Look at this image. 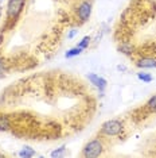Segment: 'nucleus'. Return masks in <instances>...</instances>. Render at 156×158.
Returning a JSON list of instances; mask_svg holds the SVG:
<instances>
[{"label":"nucleus","instance_id":"nucleus-11","mask_svg":"<svg viewBox=\"0 0 156 158\" xmlns=\"http://www.w3.org/2000/svg\"><path fill=\"white\" fill-rule=\"evenodd\" d=\"M90 41H92V38L89 37V35H86V37H84L82 39H81L80 42L77 44V46L78 48H81L82 50H85V49H88L89 48V45H90Z\"/></svg>","mask_w":156,"mask_h":158},{"label":"nucleus","instance_id":"nucleus-9","mask_svg":"<svg viewBox=\"0 0 156 158\" xmlns=\"http://www.w3.org/2000/svg\"><path fill=\"white\" fill-rule=\"evenodd\" d=\"M82 52H84V50L81 48H78V46H76V48H72V49H69L65 53V58H73V57H77V56H80Z\"/></svg>","mask_w":156,"mask_h":158},{"label":"nucleus","instance_id":"nucleus-17","mask_svg":"<svg viewBox=\"0 0 156 158\" xmlns=\"http://www.w3.org/2000/svg\"><path fill=\"white\" fill-rule=\"evenodd\" d=\"M2 157H4V154H3V153H0V158H2Z\"/></svg>","mask_w":156,"mask_h":158},{"label":"nucleus","instance_id":"nucleus-5","mask_svg":"<svg viewBox=\"0 0 156 158\" xmlns=\"http://www.w3.org/2000/svg\"><path fill=\"white\" fill-rule=\"evenodd\" d=\"M88 80H89L100 92H104L106 89V85H108V81H106L104 77L98 76V74H96V73H89L88 74Z\"/></svg>","mask_w":156,"mask_h":158},{"label":"nucleus","instance_id":"nucleus-3","mask_svg":"<svg viewBox=\"0 0 156 158\" xmlns=\"http://www.w3.org/2000/svg\"><path fill=\"white\" fill-rule=\"evenodd\" d=\"M26 4V0H8V4H7V22H14L16 20L19 15L23 11V7Z\"/></svg>","mask_w":156,"mask_h":158},{"label":"nucleus","instance_id":"nucleus-12","mask_svg":"<svg viewBox=\"0 0 156 158\" xmlns=\"http://www.w3.org/2000/svg\"><path fill=\"white\" fill-rule=\"evenodd\" d=\"M65 150H66V145L59 146L58 149L53 150V152L50 153V157H53V158H55V157H63V153H65Z\"/></svg>","mask_w":156,"mask_h":158},{"label":"nucleus","instance_id":"nucleus-16","mask_svg":"<svg viewBox=\"0 0 156 158\" xmlns=\"http://www.w3.org/2000/svg\"><path fill=\"white\" fill-rule=\"evenodd\" d=\"M117 69H119V70H125V66H121V65H119V66H117Z\"/></svg>","mask_w":156,"mask_h":158},{"label":"nucleus","instance_id":"nucleus-6","mask_svg":"<svg viewBox=\"0 0 156 158\" xmlns=\"http://www.w3.org/2000/svg\"><path fill=\"white\" fill-rule=\"evenodd\" d=\"M136 66L140 69H154L156 68V57H141L136 61Z\"/></svg>","mask_w":156,"mask_h":158},{"label":"nucleus","instance_id":"nucleus-14","mask_svg":"<svg viewBox=\"0 0 156 158\" xmlns=\"http://www.w3.org/2000/svg\"><path fill=\"white\" fill-rule=\"evenodd\" d=\"M6 73H7L6 65H4V62L0 60V78H4L6 77Z\"/></svg>","mask_w":156,"mask_h":158},{"label":"nucleus","instance_id":"nucleus-2","mask_svg":"<svg viewBox=\"0 0 156 158\" xmlns=\"http://www.w3.org/2000/svg\"><path fill=\"white\" fill-rule=\"evenodd\" d=\"M124 131V124L119 119H109L101 124L100 134L104 136H119Z\"/></svg>","mask_w":156,"mask_h":158},{"label":"nucleus","instance_id":"nucleus-7","mask_svg":"<svg viewBox=\"0 0 156 158\" xmlns=\"http://www.w3.org/2000/svg\"><path fill=\"white\" fill-rule=\"evenodd\" d=\"M11 130V120L7 115L0 114V131H8Z\"/></svg>","mask_w":156,"mask_h":158},{"label":"nucleus","instance_id":"nucleus-15","mask_svg":"<svg viewBox=\"0 0 156 158\" xmlns=\"http://www.w3.org/2000/svg\"><path fill=\"white\" fill-rule=\"evenodd\" d=\"M78 33H80V30H77V28H74L73 31H70V33L67 34V38H69V39H73V38L76 37V35H77Z\"/></svg>","mask_w":156,"mask_h":158},{"label":"nucleus","instance_id":"nucleus-13","mask_svg":"<svg viewBox=\"0 0 156 158\" xmlns=\"http://www.w3.org/2000/svg\"><path fill=\"white\" fill-rule=\"evenodd\" d=\"M137 78L141 80L143 82H151L152 80H154V77H152L150 73H145V72H140V73H137Z\"/></svg>","mask_w":156,"mask_h":158},{"label":"nucleus","instance_id":"nucleus-1","mask_svg":"<svg viewBox=\"0 0 156 158\" xmlns=\"http://www.w3.org/2000/svg\"><path fill=\"white\" fill-rule=\"evenodd\" d=\"M104 152V141L101 138L90 139L82 149V157L86 158H97Z\"/></svg>","mask_w":156,"mask_h":158},{"label":"nucleus","instance_id":"nucleus-4","mask_svg":"<svg viewBox=\"0 0 156 158\" xmlns=\"http://www.w3.org/2000/svg\"><path fill=\"white\" fill-rule=\"evenodd\" d=\"M92 3L89 2V0H84L82 3H81L80 6H78L77 8V16L78 19H80L81 23H85L89 20V18L92 15Z\"/></svg>","mask_w":156,"mask_h":158},{"label":"nucleus","instance_id":"nucleus-8","mask_svg":"<svg viewBox=\"0 0 156 158\" xmlns=\"http://www.w3.org/2000/svg\"><path fill=\"white\" fill-rule=\"evenodd\" d=\"M35 149H33L31 146H24L22 150H20L19 153H18V156H19L20 158H33L35 157Z\"/></svg>","mask_w":156,"mask_h":158},{"label":"nucleus","instance_id":"nucleus-10","mask_svg":"<svg viewBox=\"0 0 156 158\" xmlns=\"http://www.w3.org/2000/svg\"><path fill=\"white\" fill-rule=\"evenodd\" d=\"M145 108H147V111H150V112H156V93L148 99L147 104H145Z\"/></svg>","mask_w":156,"mask_h":158}]
</instances>
